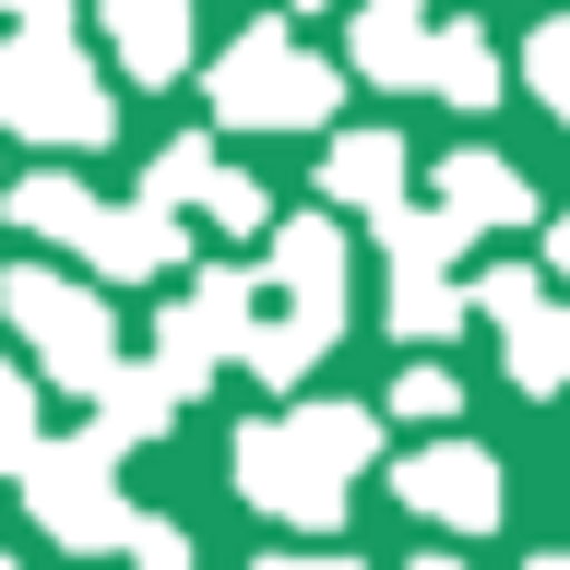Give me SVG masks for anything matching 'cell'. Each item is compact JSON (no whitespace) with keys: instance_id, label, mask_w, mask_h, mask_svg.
<instances>
[{"instance_id":"f546056e","label":"cell","mask_w":570,"mask_h":570,"mask_svg":"<svg viewBox=\"0 0 570 570\" xmlns=\"http://www.w3.org/2000/svg\"><path fill=\"white\" fill-rule=\"evenodd\" d=\"M309 12H321V0H309Z\"/></svg>"},{"instance_id":"30bf717a","label":"cell","mask_w":570,"mask_h":570,"mask_svg":"<svg viewBox=\"0 0 570 570\" xmlns=\"http://www.w3.org/2000/svg\"><path fill=\"white\" fill-rule=\"evenodd\" d=\"M440 0H356V48L345 71H368L381 96H404V83H440V24H428Z\"/></svg>"},{"instance_id":"ffe728a7","label":"cell","mask_w":570,"mask_h":570,"mask_svg":"<svg viewBox=\"0 0 570 570\" xmlns=\"http://www.w3.org/2000/svg\"><path fill=\"white\" fill-rule=\"evenodd\" d=\"M523 83H534V107H547V119H570V12H547V24H534Z\"/></svg>"},{"instance_id":"d4e9b609","label":"cell","mask_w":570,"mask_h":570,"mask_svg":"<svg viewBox=\"0 0 570 570\" xmlns=\"http://www.w3.org/2000/svg\"><path fill=\"white\" fill-rule=\"evenodd\" d=\"M0 416H36V368H0Z\"/></svg>"},{"instance_id":"e0dca14e","label":"cell","mask_w":570,"mask_h":570,"mask_svg":"<svg viewBox=\"0 0 570 570\" xmlns=\"http://www.w3.org/2000/svg\"><path fill=\"white\" fill-rule=\"evenodd\" d=\"M333 333H345V321H309V309H274L262 321V345H249V381H274V392H297L321 368V356H333Z\"/></svg>"},{"instance_id":"44dd1931","label":"cell","mask_w":570,"mask_h":570,"mask_svg":"<svg viewBox=\"0 0 570 570\" xmlns=\"http://www.w3.org/2000/svg\"><path fill=\"white\" fill-rule=\"evenodd\" d=\"M475 309H488V321L547 309V262H488V274H475Z\"/></svg>"},{"instance_id":"83f0119b","label":"cell","mask_w":570,"mask_h":570,"mask_svg":"<svg viewBox=\"0 0 570 570\" xmlns=\"http://www.w3.org/2000/svg\"><path fill=\"white\" fill-rule=\"evenodd\" d=\"M404 570H463V559H452V547H428V559H404Z\"/></svg>"},{"instance_id":"8fae6325","label":"cell","mask_w":570,"mask_h":570,"mask_svg":"<svg viewBox=\"0 0 570 570\" xmlns=\"http://www.w3.org/2000/svg\"><path fill=\"white\" fill-rule=\"evenodd\" d=\"M440 214H452L463 238H511V226H534V178L511 155H488V142H463L452 167H440Z\"/></svg>"},{"instance_id":"5b68a950","label":"cell","mask_w":570,"mask_h":570,"mask_svg":"<svg viewBox=\"0 0 570 570\" xmlns=\"http://www.w3.org/2000/svg\"><path fill=\"white\" fill-rule=\"evenodd\" d=\"M0 321L24 333L36 381L83 392V404H96V392L131 368V356H119V321H107V297H96V285H71V274H48V262H12V274H0Z\"/></svg>"},{"instance_id":"4fadbf2b","label":"cell","mask_w":570,"mask_h":570,"mask_svg":"<svg viewBox=\"0 0 570 570\" xmlns=\"http://www.w3.org/2000/svg\"><path fill=\"white\" fill-rule=\"evenodd\" d=\"M96 24H107L131 83H178L190 71V0H96Z\"/></svg>"},{"instance_id":"7c38bea8","label":"cell","mask_w":570,"mask_h":570,"mask_svg":"<svg viewBox=\"0 0 570 570\" xmlns=\"http://www.w3.org/2000/svg\"><path fill=\"white\" fill-rule=\"evenodd\" d=\"M262 274L285 285V309L345 321V226H333V214H285V226H274V262H262Z\"/></svg>"},{"instance_id":"5bb4252c","label":"cell","mask_w":570,"mask_h":570,"mask_svg":"<svg viewBox=\"0 0 570 570\" xmlns=\"http://www.w3.org/2000/svg\"><path fill=\"white\" fill-rule=\"evenodd\" d=\"M404 167H416V155H404L392 131H333L321 142V190L356 203V214H404Z\"/></svg>"},{"instance_id":"cb8c5ba5","label":"cell","mask_w":570,"mask_h":570,"mask_svg":"<svg viewBox=\"0 0 570 570\" xmlns=\"http://www.w3.org/2000/svg\"><path fill=\"white\" fill-rule=\"evenodd\" d=\"M249 570H356L345 547H274V559H249Z\"/></svg>"},{"instance_id":"ac0fdd59","label":"cell","mask_w":570,"mask_h":570,"mask_svg":"<svg viewBox=\"0 0 570 570\" xmlns=\"http://www.w3.org/2000/svg\"><path fill=\"white\" fill-rule=\"evenodd\" d=\"M499 83H511V71H499V48L475 24H440V83H428V96H452L463 119H488L499 107Z\"/></svg>"},{"instance_id":"d6986e66","label":"cell","mask_w":570,"mask_h":570,"mask_svg":"<svg viewBox=\"0 0 570 570\" xmlns=\"http://www.w3.org/2000/svg\"><path fill=\"white\" fill-rule=\"evenodd\" d=\"M178 416V392H167V368H119V381L96 392V428L107 440H119V452H131V440H155V428Z\"/></svg>"},{"instance_id":"52a82bcc","label":"cell","mask_w":570,"mask_h":570,"mask_svg":"<svg viewBox=\"0 0 570 570\" xmlns=\"http://www.w3.org/2000/svg\"><path fill=\"white\" fill-rule=\"evenodd\" d=\"M249 345H262V309H249L238 262H203L190 297H167V321H155V368H167L178 404H203L214 368H249Z\"/></svg>"},{"instance_id":"277c9868","label":"cell","mask_w":570,"mask_h":570,"mask_svg":"<svg viewBox=\"0 0 570 570\" xmlns=\"http://www.w3.org/2000/svg\"><path fill=\"white\" fill-rule=\"evenodd\" d=\"M203 96L226 131H333V107H345V71L321 60V48H297L285 24H238L226 48H214Z\"/></svg>"},{"instance_id":"484cf974","label":"cell","mask_w":570,"mask_h":570,"mask_svg":"<svg viewBox=\"0 0 570 570\" xmlns=\"http://www.w3.org/2000/svg\"><path fill=\"white\" fill-rule=\"evenodd\" d=\"M0 12H12V24H60L71 0H0Z\"/></svg>"},{"instance_id":"f1b7e54d","label":"cell","mask_w":570,"mask_h":570,"mask_svg":"<svg viewBox=\"0 0 570 570\" xmlns=\"http://www.w3.org/2000/svg\"><path fill=\"white\" fill-rule=\"evenodd\" d=\"M523 570H570V559H559V547H547V559H523Z\"/></svg>"},{"instance_id":"ba28073f","label":"cell","mask_w":570,"mask_h":570,"mask_svg":"<svg viewBox=\"0 0 570 570\" xmlns=\"http://www.w3.org/2000/svg\"><path fill=\"white\" fill-rule=\"evenodd\" d=\"M452 262H463L452 214H381V321L404 345H440L475 309V285H452Z\"/></svg>"},{"instance_id":"6da1fadb","label":"cell","mask_w":570,"mask_h":570,"mask_svg":"<svg viewBox=\"0 0 570 570\" xmlns=\"http://www.w3.org/2000/svg\"><path fill=\"white\" fill-rule=\"evenodd\" d=\"M381 452V416L368 404H285V416L238 428V499L274 511L297 534H345V488L356 463Z\"/></svg>"},{"instance_id":"7a4b0ae2","label":"cell","mask_w":570,"mask_h":570,"mask_svg":"<svg viewBox=\"0 0 570 570\" xmlns=\"http://www.w3.org/2000/svg\"><path fill=\"white\" fill-rule=\"evenodd\" d=\"M0 214H12L24 238L83 249V262H96V285H155V274H178V262H190L178 214H155V203H96V190H83V178H60V167L12 178V190H0Z\"/></svg>"},{"instance_id":"603a6c76","label":"cell","mask_w":570,"mask_h":570,"mask_svg":"<svg viewBox=\"0 0 570 570\" xmlns=\"http://www.w3.org/2000/svg\"><path fill=\"white\" fill-rule=\"evenodd\" d=\"M131 570H190V534H178V523H155V511H142V534H131Z\"/></svg>"},{"instance_id":"8992f818","label":"cell","mask_w":570,"mask_h":570,"mask_svg":"<svg viewBox=\"0 0 570 570\" xmlns=\"http://www.w3.org/2000/svg\"><path fill=\"white\" fill-rule=\"evenodd\" d=\"M119 463H131V452H119L107 428H83V440H48V452H36V475H24L36 534H48V547H83V559H96V547H131L142 511L119 499Z\"/></svg>"},{"instance_id":"9a60e30c","label":"cell","mask_w":570,"mask_h":570,"mask_svg":"<svg viewBox=\"0 0 570 570\" xmlns=\"http://www.w3.org/2000/svg\"><path fill=\"white\" fill-rule=\"evenodd\" d=\"M226 178H238V167H226L214 142H167V155L142 167L131 203H155V214H214V203H226Z\"/></svg>"},{"instance_id":"9c48e42d","label":"cell","mask_w":570,"mask_h":570,"mask_svg":"<svg viewBox=\"0 0 570 570\" xmlns=\"http://www.w3.org/2000/svg\"><path fill=\"white\" fill-rule=\"evenodd\" d=\"M392 499H404L416 523H440V534H488L499 511H511V475H499V452H475V440H428V452L392 463Z\"/></svg>"},{"instance_id":"3957f363","label":"cell","mask_w":570,"mask_h":570,"mask_svg":"<svg viewBox=\"0 0 570 570\" xmlns=\"http://www.w3.org/2000/svg\"><path fill=\"white\" fill-rule=\"evenodd\" d=\"M0 131H12V142H60V155H96V142L119 131V96L96 83L71 12L0 36Z\"/></svg>"},{"instance_id":"7402d4cb","label":"cell","mask_w":570,"mask_h":570,"mask_svg":"<svg viewBox=\"0 0 570 570\" xmlns=\"http://www.w3.org/2000/svg\"><path fill=\"white\" fill-rule=\"evenodd\" d=\"M452 404H463V392H452V368H404V381H392V416H416V428H440Z\"/></svg>"},{"instance_id":"4316f807","label":"cell","mask_w":570,"mask_h":570,"mask_svg":"<svg viewBox=\"0 0 570 570\" xmlns=\"http://www.w3.org/2000/svg\"><path fill=\"white\" fill-rule=\"evenodd\" d=\"M547 262H559V274H570V214H559V226H547Z\"/></svg>"},{"instance_id":"2e32d148","label":"cell","mask_w":570,"mask_h":570,"mask_svg":"<svg viewBox=\"0 0 570 570\" xmlns=\"http://www.w3.org/2000/svg\"><path fill=\"white\" fill-rule=\"evenodd\" d=\"M499 356H511V381H523V392H570V309L547 297V309L499 321Z\"/></svg>"}]
</instances>
